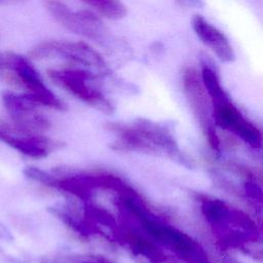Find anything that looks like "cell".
Instances as JSON below:
<instances>
[{
    "mask_svg": "<svg viewBox=\"0 0 263 263\" xmlns=\"http://www.w3.org/2000/svg\"><path fill=\"white\" fill-rule=\"evenodd\" d=\"M30 55L37 60L61 59L72 66L88 69L100 76L110 75L111 70L103 55L83 41L50 40L41 42L30 51Z\"/></svg>",
    "mask_w": 263,
    "mask_h": 263,
    "instance_id": "6da1fadb",
    "label": "cell"
},
{
    "mask_svg": "<svg viewBox=\"0 0 263 263\" xmlns=\"http://www.w3.org/2000/svg\"><path fill=\"white\" fill-rule=\"evenodd\" d=\"M48 77L60 87L97 108L112 109L110 101L99 87L100 75L82 67H62L47 70Z\"/></svg>",
    "mask_w": 263,
    "mask_h": 263,
    "instance_id": "7a4b0ae2",
    "label": "cell"
},
{
    "mask_svg": "<svg viewBox=\"0 0 263 263\" xmlns=\"http://www.w3.org/2000/svg\"><path fill=\"white\" fill-rule=\"evenodd\" d=\"M0 57L5 79L26 88L29 92L28 95L38 103L53 108H62V102L45 85L40 74L27 58L11 51L1 53Z\"/></svg>",
    "mask_w": 263,
    "mask_h": 263,
    "instance_id": "3957f363",
    "label": "cell"
},
{
    "mask_svg": "<svg viewBox=\"0 0 263 263\" xmlns=\"http://www.w3.org/2000/svg\"><path fill=\"white\" fill-rule=\"evenodd\" d=\"M52 18L65 29L99 43L107 42L109 32L103 22L88 10H73L61 0H44Z\"/></svg>",
    "mask_w": 263,
    "mask_h": 263,
    "instance_id": "277c9868",
    "label": "cell"
},
{
    "mask_svg": "<svg viewBox=\"0 0 263 263\" xmlns=\"http://www.w3.org/2000/svg\"><path fill=\"white\" fill-rule=\"evenodd\" d=\"M212 99L215 104V118L220 126L232 129L253 146L260 144L261 140L257 128L243 118L239 111L229 102L225 92Z\"/></svg>",
    "mask_w": 263,
    "mask_h": 263,
    "instance_id": "5b68a950",
    "label": "cell"
},
{
    "mask_svg": "<svg viewBox=\"0 0 263 263\" xmlns=\"http://www.w3.org/2000/svg\"><path fill=\"white\" fill-rule=\"evenodd\" d=\"M191 25L197 37L217 55L219 60L224 63H231L234 60L235 55L230 42L218 28L200 14H195L192 17Z\"/></svg>",
    "mask_w": 263,
    "mask_h": 263,
    "instance_id": "8992f818",
    "label": "cell"
},
{
    "mask_svg": "<svg viewBox=\"0 0 263 263\" xmlns=\"http://www.w3.org/2000/svg\"><path fill=\"white\" fill-rule=\"evenodd\" d=\"M145 228L156 239L168 243L182 253H189L192 250V243L184 234L151 221H145Z\"/></svg>",
    "mask_w": 263,
    "mask_h": 263,
    "instance_id": "52a82bcc",
    "label": "cell"
},
{
    "mask_svg": "<svg viewBox=\"0 0 263 263\" xmlns=\"http://www.w3.org/2000/svg\"><path fill=\"white\" fill-rule=\"evenodd\" d=\"M108 18L119 20L125 16L126 7L120 0H81Z\"/></svg>",
    "mask_w": 263,
    "mask_h": 263,
    "instance_id": "ba28073f",
    "label": "cell"
},
{
    "mask_svg": "<svg viewBox=\"0 0 263 263\" xmlns=\"http://www.w3.org/2000/svg\"><path fill=\"white\" fill-rule=\"evenodd\" d=\"M177 2L185 7H201L203 6L202 0H177Z\"/></svg>",
    "mask_w": 263,
    "mask_h": 263,
    "instance_id": "9c48e42d",
    "label": "cell"
},
{
    "mask_svg": "<svg viewBox=\"0 0 263 263\" xmlns=\"http://www.w3.org/2000/svg\"><path fill=\"white\" fill-rule=\"evenodd\" d=\"M206 214L210 218L212 219H217L219 218V216L221 215V209L219 206H217L216 204H211L208 210H206Z\"/></svg>",
    "mask_w": 263,
    "mask_h": 263,
    "instance_id": "30bf717a",
    "label": "cell"
},
{
    "mask_svg": "<svg viewBox=\"0 0 263 263\" xmlns=\"http://www.w3.org/2000/svg\"><path fill=\"white\" fill-rule=\"evenodd\" d=\"M23 0H0V6L3 5H10V4H14V3H18Z\"/></svg>",
    "mask_w": 263,
    "mask_h": 263,
    "instance_id": "8fae6325",
    "label": "cell"
},
{
    "mask_svg": "<svg viewBox=\"0 0 263 263\" xmlns=\"http://www.w3.org/2000/svg\"><path fill=\"white\" fill-rule=\"evenodd\" d=\"M3 72H4V69H3V65H2L1 57H0V76H3Z\"/></svg>",
    "mask_w": 263,
    "mask_h": 263,
    "instance_id": "7c38bea8",
    "label": "cell"
}]
</instances>
